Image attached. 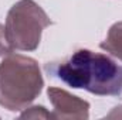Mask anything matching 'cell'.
<instances>
[{
	"mask_svg": "<svg viewBox=\"0 0 122 120\" xmlns=\"http://www.w3.org/2000/svg\"><path fill=\"white\" fill-rule=\"evenodd\" d=\"M57 78L75 89L98 96H118L122 92V66L101 52L78 50L56 69Z\"/></svg>",
	"mask_w": 122,
	"mask_h": 120,
	"instance_id": "6da1fadb",
	"label": "cell"
},
{
	"mask_svg": "<svg viewBox=\"0 0 122 120\" xmlns=\"http://www.w3.org/2000/svg\"><path fill=\"white\" fill-rule=\"evenodd\" d=\"M44 86L37 61L21 55L7 54L0 62V106L17 112L26 109Z\"/></svg>",
	"mask_w": 122,
	"mask_h": 120,
	"instance_id": "7a4b0ae2",
	"label": "cell"
},
{
	"mask_svg": "<svg viewBox=\"0 0 122 120\" xmlns=\"http://www.w3.org/2000/svg\"><path fill=\"white\" fill-rule=\"evenodd\" d=\"M51 24L47 13L34 0H20L7 13L6 37L11 50L34 51L46 27Z\"/></svg>",
	"mask_w": 122,
	"mask_h": 120,
	"instance_id": "3957f363",
	"label": "cell"
},
{
	"mask_svg": "<svg viewBox=\"0 0 122 120\" xmlns=\"http://www.w3.org/2000/svg\"><path fill=\"white\" fill-rule=\"evenodd\" d=\"M48 99L54 107L53 119H88L90 103L60 88H48Z\"/></svg>",
	"mask_w": 122,
	"mask_h": 120,
	"instance_id": "277c9868",
	"label": "cell"
},
{
	"mask_svg": "<svg viewBox=\"0 0 122 120\" xmlns=\"http://www.w3.org/2000/svg\"><path fill=\"white\" fill-rule=\"evenodd\" d=\"M101 48L122 61V21L115 23L109 28L105 41L101 42Z\"/></svg>",
	"mask_w": 122,
	"mask_h": 120,
	"instance_id": "5b68a950",
	"label": "cell"
},
{
	"mask_svg": "<svg viewBox=\"0 0 122 120\" xmlns=\"http://www.w3.org/2000/svg\"><path fill=\"white\" fill-rule=\"evenodd\" d=\"M23 119H36V117H41V119H50L51 113H48L46 110V107L43 106H34L29 107V110H26L24 113H21Z\"/></svg>",
	"mask_w": 122,
	"mask_h": 120,
	"instance_id": "8992f818",
	"label": "cell"
},
{
	"mask_svg": "<svg viewBox=\"0 0 122 120\" xmlns=\"http://www.w3.org/2000/svg\"><path fill=\"white\" fill-rule=\"evenodd\" d=\"M13 50L7 41V37H6V30L4 27L0 24V57H6L7 54H10Z\"/></svg>",
	"mask_w": 122,
	"mask_h": 120,
	"instance_id": "52a82bcc",
	"label": "cell"
}]
</instances>
